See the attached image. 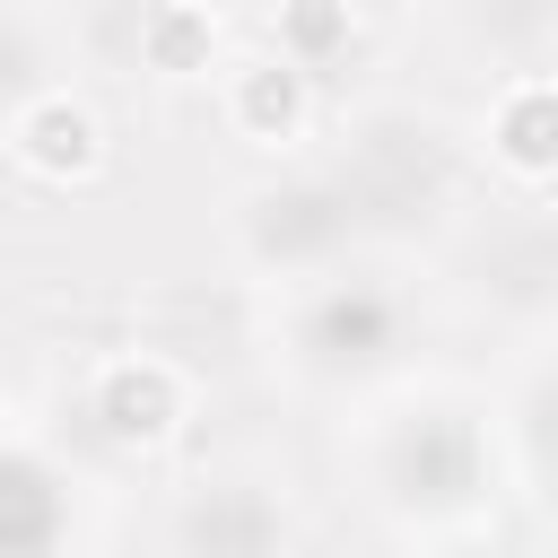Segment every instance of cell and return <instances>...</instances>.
<instances>
[{"instance_id":"cell-7","label":"cell","mask_w":558,"mask_h":558,"mask_svg":"<svg viewBox=\"0 0 558 558\" xmlns=\"http://www.w3.org/2000/svg\"><path fill=\"white\" fill-rule=\"evenodd\" d=\"M549 17H558V9H549Z\"/></svg>"},{"instance_id":"cell-3","label":"cell","mask_w":558,"mask_h":558,"mask_svg":"<svg viewBox=\"0 0 558 558\" xmlns=\"http://www.w3.org/2000/svg\"><path fill=\"white\" fill-rule=\"evenodd\" d=\"M227 122L244 140H296L314 122V70L288 61V52H262L227 78Z\"/></svg>"},{"instance_id":"cell-1","label":"cell","mask_w":558,"mask_h":558,"mask_svg":"<svg viewBox=\"0 0 558 558\" xmlns=\"http://www.w3.org/2000/svg\"><path fill=\"white\" fill-rule=\"evenodd\" d=\"M9 157L35 174V183H87L96 174V157H105V131H96V113L78 105V96H26L17 113H9Z\"/></svg>"},{"instance_id":"cell-5","label":"cell","mask_w":558,"mask_h":558,"mask_svg":"<svg viewBox=\"0 0 558 558\" xmlns=\"http://www.w3.org/2000/svg\"><path fill=\"white\" fill-rule=\"evenodd\" d=\"M140 61H148L157 78H201V70L218 61V17L192 9V0H166V9L140 26Z\"/></svg>"},{"instance_id":"cell-2","label":"cell","mask_w":558,"mask_h":558,"mask_svg":"<svg viewBox=\"0 0 558 558\" xmlns=\"http://www.w3.org/2000/svg\"><path fill=\"white\" fill-rule=\"evenodd\" d=\"M87 410H96V427H105L113 445H166L174 418H183V375H174L166 357H113V366L96 375Z\"/></svg>"},{"instance_id":"cell-4","label":"cell","mask_w":558,"mask_h":558,"mask_svg":"<svg viewBox=\"0 0 558 558\" xmlns=\"http://www.w3.org/2000/svg\"><path fill=\"white\" fill-rule=\"evenodd\" d=\"M488 148L506 174H558V87L549 78H523L497 96L488 113Z\"/></svg>"},{"instance_id":"cell-6","label":"cell","mask_w":558,"mask_h":558,"mask_svg":"<svg viewBox=\"0 0 558 558\" xmlns=\"http://www.w3.org/2000/svg\"><path fill=\"white\" fill-rule=\"evenodd\" d=\"M279 52L305 70L349 52V0H279Z\"/></svg>"}]
</instances>
